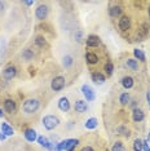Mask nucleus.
Returning a JSON list of instances; mask_svg holds the SVG:
<instances>
[{
  "label": "nucleus",
  "instance_id": "aec40b11",
  "mask_svg": "<svg viewBox=\"0 0 150 151\" xmlns=\"http://www.w3.org/2000/svg\"><path fill=\"white\" fill-rule=\"evenodd\" d=\"M92 80H93L94 84H104L105 83V75H102L100 73H93L92 74Z\"/></svg>",
  "mask_w": 150,
  "mask_h": 151
},
{
  "label": "nucleus",
  "instance_id": "c756f323",
  "mask_svg": "<svg viewBox=\"0 0 150 151\" xmlns=\"http://www.w3.org/2000/svg\"><path fill=\"white\" fill-rule=\"evenodd\" d=\"M35 44L39 47H44L45 45V39H44V36H36L35 37Z\"/></svg>",
  "mask_w": 150,
  "mask_h": 151
},
{
  "label": "nucleus",
  "instance_id": "a211bd4d",
  "mask_svg": "<svg viewBox=\"0 0 150 151\" xmlns=\"http://www.w3.org/2000/svg\"><path fill=\"white\" fill-rule=\"evenodd\" d=\"M0 128H1V133H4V134H5L6 137L14 134V130H13V128L8 124V123H1Z\"/></svg>",
  "mask_w": 150,
  "mask_h": 151
},
{
  "label": "nucleus",
  "instance_id": "412c9836",
  "mask_svg": "<svg viewBox=\"0 0 150 151\" xmlns=\"http://www.w3.org/2000/svg\"><path fill=\"white\" fill-rule=\"evenodd\" d=\"M86 61L89 65H96L98 62V57L96 56V53H92V52H88L86 54Z\"/></svg>",
  "mask_w": 150,
  "mask_h": 151
},
{
  "label": "nucleus",
  "instance_id": "1a4fd4ad",
  "mask_svg": "<svg viewBox=\"0 0 150 151\" xmlns=\"http://www.w3.org/2000/svg\"><path fill=\"white\" fill-rule=\"evenodd\" d=\"M74 109H75V111L79 112V114H84V112L88 110V105L84 99H78V101L75 102Z\"/></svg>",
  "mask_w": 150,
  "mask_h": 151
},
{
  "label": "nucleus",
  "instance_id": "f257e3e1",
  "mask_svg": "<svg viewBox=\"0 0 150 151\" xmlns=\"http://www.w3.org/2000/svg\"><path fill=\"white\" fill-rule=\"evenodd\" d=\"M39 107H40V102L36 98L26 99L22 104V111L25 114H35L38 110H39Z\"/></svg>",
  "mask_w": 150,
  "mask_h": 151
},
{
  "label": "nucleus",
  "instance_id": "b1692460",
  "mask_svg": "<svg viewBox=\"0 0 150 151\" xmlns=\"http://www.w3.org/2000/svg\"><path fill=\"white\" fill-rule=\"evenodd\" d=\"M133 56H135V60H137V61H145V53H144V50H141V49H136L133 50Z\"/></svg>",
  "mask_w": 150,
  "mask_h": 151
},
{
  "label": "nucleus",
  "instance_id": "39448f33",
  "mask_svg": "<svg viewBox=\"0 0 150 151\" xmlns=\"http://www.w3.org/2000/svg\"><path fill=\"white\" fill-rule=\"evenodd\" d=\"M81 93H83L84 98H86V101H88V102L94 101V98H96V94H94V91H93V89H92V88L89 87V85H87V84L81 85Z\"/></svg>",
  "mask_w": 150,
  "mask_h": 151
},
{
  "label": "nucleus",
  "instance_id": "f3484780",
  "mask_svg": "<svg viewBox=\"0 0 150 151\" xmlns=\"http://www.w3.org/2000/svg\"><path fill=\"white\" fill-rule=\"evenodd\" d=\"M120 83H122V87H123L124 89H131L135 85L133 78H131V76H124L120 80Z\"/></svg>",
  "mask_w": 150,
  "mask_h": 151
},
{
  "label": "nucleus",
  "instance_id": "4c0bfd02",
  "mask_svg": "<svg viewBox=\"0 0 150 151\" xmlns=\"http://www.w3.org/2000/svg\"><path fill=\"white\" fill-rule=\"evenodd\" d=\"M148 14H149V18H150V6L148 8Z\"/></svg>",
  "mask_w": 150,
  "mask_h": 151
},
{
  "label": "nucleus",
  "instance_id": "2eb2a0df",
  "mask_svg": "<svg viewBox=\"0 0 150 151\" xmlns=\"http://www.w3.org/2000/svg\"><path fill=\"white\" fill-rule=\"evenodd\" d=\"M86 43L89 48H96L98 44H100V37H98L97 35H89L87 37Z\"/></svg>",
  "mask_w": 150,
  "mask_h": 151
},
{
  "label": "nucleus",
  "instance_id": "7c9ffc66",
  "mask_svg": "<svg viewBox=\"0 0 150 151\" xmlns=\"http://www.w3.org/2000/svg\"><path fill=\"white\" fill-rule=\"evenodd\" d=\"M105 71L107 73V75H112V71H114V65L111 62H107L105 65Z\"/></svg>",
  "mask_w": 150,
  "mask_h": 151
},
{
  "label": "nucleus",
  "instance_id": "a878e982",
  "mask_svg": "<svg viewBox=\"0 0 150 151\" xmlns=\"http://www.w3.org/2000/svg\"><path fill=\"white\" fill-rule=\"evenodd\" d=\"M111 151H125V147L120 141H117V142L111 146Z\"/></svg>",
  "mask_w": 150,
  "mask_h": 151
},
{
  "label": "nucleus",
  "instance_id": "c9c22d12",
  "mask_svg": "<svg viewBox=\"0 0 150 151\" xmlns=\"http://www.w3.org/2000/svg\"><path fill=\"white\" fill-rule=\"evenodd\" d=\"M146 99H148V102H149V106H150V92H148V94H146Z\"/></svg>",
  "mask_w": 150,
  "mask_h": 151
},
{
  "label": "nucleus",
  "instance_id": "20e7f679",
  "mask_svg": "<svg viewBox=\"0 0 150 151\" xmlns=\"http://www.w3.org/2000/svg\"><path fill=\"white\" fill-rule=\"evenodd\" d=\"M48 14H49V9H48V6H47L45 4H40L35 9V17H36V19H39V21H44V19H47Z\"/></svg>",
  "mask_w": 150,
  "mask_h": 151
},
{
  "label": "nucleus",
  "instance_id": "c85d7f7f",
  "mask_svg": "<svg viewBox=\"0 0 150 151\" xmlns=\"http://www.w3.org/2000/svg\"><path fill=\"white\" fill-rule=\"evenodd\" d=\"M22 57L25 58V60H31V58H34V50H31V49H25L22 52Z\"/></svg>",
  "mask_w": 150,
  "mask_h": 151
},
{
  "label": "nucleus",
  "instance_id": "5701e85b",
  "mask_svg": "<svg viewBox=\"0 0 150 151\" xmlns=\"http://www.w3.org/2000/svg\"><path fill=\"white\" fill-rule=\"evenodd\" d=\"M119 102H120V105H129V102H131V96H129L128 92H124V93L120 94V97H119Z\"/></svg>",
  "mask_w": 150,
  "mask_h": 151
},
{
  "label": "nucleus",
  "instance_id": "ddd939ff",
  "mask_svg": "<svg viewBox=\"0 0 150 151\" xmlns=\"http://www.w3.org/2000/svg\"><path fill=\"white\" fill-rule=\"evenodd\" d=\"M132 119H133V122H136V123L142 122V120L145 119L144 111H142L141 109H135L133 111H132Z\"/></svg>",
  "mask_w": 150,
  "mask_h": 151
},
{
  "label": "nucleus",
  "instance_id": "dca6fc26",
  "mask_svg": "<svg viewBox=\"0 0 150 151\" xmlns=\"http://www.w3.org/2000/svg\"><path fill=\"white\" fill-rule=\"evenodd\" d=\"M122 12H123V9H122L120 5H112L109 8V14H110L112 18H117L122 14Z\"/></svg>",
  "mask_w": 150,
  "mask_h": 151
},
{
  "label": "nucleus",
  "instance_id": "58836bf2",
  "mask_svg": "<svg viewBox=\"0 0 150 151\" xmlns=\"http://www.w3.org/2000/svg\"><path fill=\"white\" fill-rule=\"evenodd\" d=\"M1 116H3V110L0 109V118H1Z\"/></svg>",
  "mask_w": 150,
  "mask_h": 151
},
{
  "label": "nucleus",
  "instance_id": "2f4dec72",
  "mask_svg": "<svg viewBox=\"0 0 150 151\" xmlns=\"http://www.w3.org/2000/svg\"><path fill=\"white\" fill-rule=\"evenodd\" d=\"M74 37H75V40H76L78 43H81L83 42V32H81L80 30H78V31H75Z\"/></svg>",
  "mask_w": 150,
  "mask_h": 151
},
{
  "label": "nucleus",
  "instance_id": "f03ea898",
  "mask_svg": "<svg viewBox=\"0 0 150 151\" xmlns=\"http://www.w3.org/2000/svg\"><path fill=\"white\" fill-rule=\"evenodd\" d=\"M60 119L56 115H45L43 118V125L47 130H53L56 127L60 125Z\"/></svg>",
  "mask_w": 150,
  "mask_h": 151
},
{
  "label": "nucleus",
  "instance_id": "423d86ee",
  "mask_svg": "<svg viewBox=\"0 0 150 151\" xmlns=\"http://www.w3.org/2000/svg\"><path fill=\"white\" fill-rule=\"evenodd\" d=\"M36 141H38V143H39V145L42 146V147H45V149L49 150V151H53L54 147H56L52 142H50V141H48V138H45L44 136H39Z\"/></svg>",
  "mask_w": 150,
  "mask_h": 151
},
{
  "label": "nucleus",
  "instance_id": "7ed1b4c3",
  "mask_svg": "<svg viewBox=\"0 0 150 151\" xmlns=\"http://www.w3.org/2000/svg\"><path fill=\"white\" fill-rule=\"evenodd\" d=\"M65 84H66V80H65L63 76H56L50 81V88L54 92H60L65 88Z\"/></svg>",
  "mask_w": 150,
  "mask_h": 151
},
{
  "label": "nucleus",
  "instance_id": "9b49d317",
  "mask_svg": "<svg viewBox=\"0 0 150 151\" xmlns=\"http://www.w3.org/2000/svg\"><path fill=\"white\" fill-rule=\"evenodd\" d=\"M23 136H25L26 141H29V142H35L38 139V133H36V130L32 128L26 129L25 132H23Z\"/></svg>",
  "mask_w": 150,
  "mask_h": 151
},
{
  "label": "nucleus",
  "instance_id": "0eeeda50",
  "mask_svg": "<svg viewBox=\"0 0 150 151\" xmlns=\"http://www.w3.org/2000/svg\"><path fill=\"white\" fill-rule=\"evenodd\" d=\"M16 75H17V68L14 66H8L3 71V78H4L5 80H12Z\"/></svg>",
  "mask_w": 150,
  "mask_h": 151
},
{
  "label": "nucleus",
  "instance_id": "393cba45",
  "mask_svg": "<svg viewBox=\"0 0 150 151\" xmlns=\"http://www.w3.org/2000/svg\"><path fill=\"white\" fill-rule=\"evenodd\" d=\"M117 132L119 133V134H122V136H124V137H128L131 136V133H129V129L127 128L125 125H120V127H118L117 128Z\"/></svg>",
  "mask_w": 150,
  "mask_h": 151
},
{
  "label": "nucleus",
  "instance_id": "9d476101",
  "mask_svg": "<svg viewBox=\"0 0 150 151\" xmlns=\"http://www.w3.org/2000/svg\"><path fill=\"white\" fill-rule=\"evenodd\" d=\"M118 26L122 31H127V30H129V27H131V19H129V17L123 16L120 19H119Z\"/></svg>",
  "mask_w": 150,
  "mask_h": 151
},
{
  "label": "nucleus",
  "instance_id": "6e6552de",
  "mask_svg": "<svg viewBox=\"0 0 150 151\" xmlns=\"http://www.w3.org/2000/svg\"><path fill=\"white\" fill-rule=\"evenodd\" d=\"M16 110H17V104L16 102L13 101V99H11V98L5 99L4 101V111L8 112V114H14Z\"/></svg>",
  "mask_w": 150,
  "mask_h": 151
},
{
  "label": "nucleus",
  "instance_id": "473e14b6",
  "mask_svg": "<svg viewBox=\"0 0 150 151\" xmlns=\"http://www.w3.org/2000/svg\"><path fill=\"white\" fill-rule=\"evenodd\" d=\"M80 151H94V150L92 149L91 146H86V147H83V149H81Z\"/></svg>",
  "mask_w": 150,
  "mask_h": 151
},
{
  "label": "nucleus",
  "instance_id": "e433bc0d",
  "mask_svg": "<svg viewBox=\"0 0 150 151\" xmlns=\"http://www.w3.org/2000/svg\"><path fill=\"white\" fill-rule=\"evenodd\" d=\"M3 8H4V3L0 1V11H3Z\"/></svg>",
  "mask_w": 150,
  "mask_h": 151
},
{
  "label": "nucleus",
  "instance_id": "bb28decb",
  "mask_svg": "<svg viewBox=\"0 0 150 151\" xmlns=\"http://www.w3.org/2000/svg\"><path fill=\"white\" fill-rule=\"evenodd\" d=\"M132 147H133V151H142V139L136 138L133 141V145H132Z\"/></svg>",
  "mask_w": 150,
  "mask_h": 151
},
{
  "label": "nucleus",
  "instance_id": "cd10ccee",
  "mask_svg": "<svg viewBox=\"0 0 150 151\" xmlns=\"http://www.w3.org/2000/svg\"><path fill=\"white\" fill-rule=\"evenodd\" d=\"M73 63H74V60H73V57H71L70 54H67V56L63 57V66L66 68H69Z\"/></svg>",
  "mask_w": 150,
  "mask_h": 151
},
{
  "label": "nucleus",
  "instance_id": "4be33fe9",
  "mask_svg": "<svg viewBox=\"0 0 150 151\" xmlns=\"http://www.w3.org/2000/svg\"><path fill=\"white\" fill-rule=\"evenodd\" d=\"M98 124V122H97V119L96 118H89L87 120L86 123H84V127H86L87 129H96V127Z\"/></svg>",
  "mask_w": 150,
  "mask_h": 151
},
{
  "label": "nucleus",
  "instance_id": "72a5a7b5",
  "mask_svg": "<svg viewBox=\"0 0 150 151\" xmlns=\"http://www.w3.org/2000/svg\"><path fill=\"white\" fill-rule=\"evenodd\" d=\"M6 139V136L4 133H0V141H5Z\"/></svg>",
  "mask_w": 150,
  "mask_h": 151
},
{
  "label": "nucleus",
  "instance_id": "6ab92c4d",
  "mask_svg": "<svg viewBox=\"0 0 150 151\" xmlns=\"http://www.w3.org/2000/svg\"><path fill=\"white\" fill-rule=\"evenodd\" d=\"M125 67L129 68V70H132V71L138 70V62H137V60H135V58H128V60L125 61Z\"/></svg>",
  "mask_w": 150,
  "mask_h": 151
},
{
  "label": "nucleus",
  "instance_id": "f704fd0d",
  "mask_svg": "<svg viewBox=\"0 0 150 151\" xmlns=\"http://www.w3.org/2000/svg\"><path fill=\"white\" fill-rule=\"evenodd\" d=\"M23 4L27 5V6H30V5H32V4H34V1H32V0H31V1H23Z\"/></svg>",
  "mask_w": 150,
  "mask_h": 151
},
{
  "label": "nucleus",
  "instance_id": "f8f14e48",
  "mask_svg": "<svg viewBox=\"0 0 150 151\" xmlns=\"http://www.w3.org/2000/svg\"><path fill=\"white\" fill-rule=\"evenodd\" d=\"M70 102H69V99H67L66 97H61L58 99V109L61 110V111H63V112H67L70 110Z\"/></svg>",
  "mask_w": 150,
  "mask_h": 151
},
{
  "label": "nucleus",
  "instance_id": "4468645a",
  "mask_svg": "<svg viewBox=\"0 0 150 151\" xmlns=\"http://www.w3.org/2000/svg\"><path fill=\"white\" fill-rule=\"evenodd\" d=\"M78 143H79V139H75V138L65 139V151H73L78 146Z\"/></svg>",
  "mask_w": 150,
  "mask_h": 151
}]
</instances>
